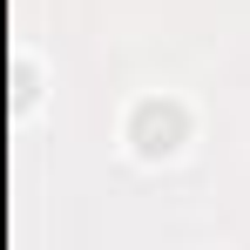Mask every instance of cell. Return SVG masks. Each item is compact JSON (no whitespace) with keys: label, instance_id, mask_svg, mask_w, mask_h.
<instances>
[{"label":"cell","instance_id":"1","mask_svg":"<svg viewBox=\"0 0 250 250\" xmlns=\"http://www.w3.org/2000/svg\"><path fill=\"white\" fill-rule=\"evenodd\" d=\"M183 135H189V115H183V102H135V115H128V142H135V156H176L183 149Z\"/></svg>","mask_w":250,"mask_h":250}]
</instances>
